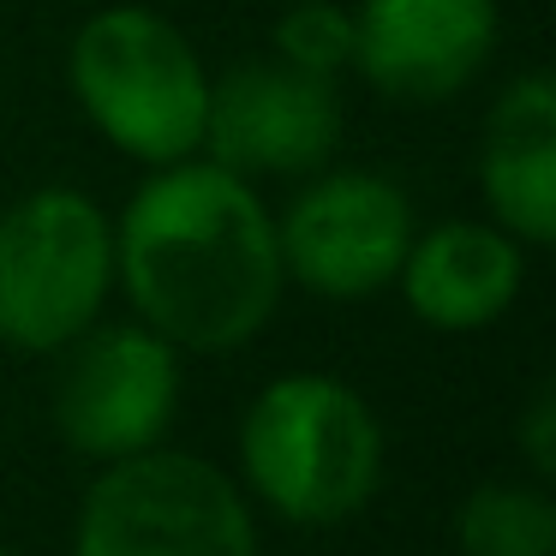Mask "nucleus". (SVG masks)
Returning <instances> with one entry per match:
<instances>
[{"mask_svg": "<svg viewBox=\"0 0 556 556\" xmlns=\"http://www.w3.org/2000/svg\"><path fill=\"white\" fill-rule=\"evenodd\" d=\"M114 288L180 353L252 348L288 293L276 210L210 156L150 168L114 216Z\"/></svg>", "mask_w": 556, "mask_h": 556, "instance_id": "obj_1", "label": "nucleus"}, {"mask_svg": "<svg viewBox=\"0 0 556 556\" xmlns=\"http://www.w3.org/2000/svg\"><path fill=\"white\" fill-rule=\"evenodd\" d=\"M383 419L329 371H281L240 419V491L288 527H348L383 484Z\"/></svg>", "mask_w": 556, "mask_h": 556, "instance_id": "obj_2", "label": "nucleus"}, {"mask_svg": "<svg viewBox=\"0 0 556 556\" xmlns=\"http://www.w3.org/2000/svg\"><path fill=\"white\" fill-rule=\"evenodd\" d=\"M210 66L180 25L156 7L114 0L73 30L66 85L102 144L144 168L198 156L210 109Z\"/></svg>", "mask_w": 556, "mask_h": 556, "instance_id": "obj_3", "label": "nucleus"}, {"mask_svg": "<svg viewBox=\"0 0 556 556\" xmlns=\"http://www.w3.org/2000/svg\"><path fill=\"white\" fill-rule=\"evenodd\" d=\"M114 293V216L78 186H37L0 210V348L61 353Z\"/></svg>", "mask_w": 556, "mask_h": 556, "instance_id": "obj_4", "label": "nucleus"}, {"mask_svg": "<svg viewBox=\"0 0 556 556\" xmlns=\"http://www.w3.org/2000/svg\"><path fill=\"white\" fill-rule=\"evenodd\" d=\"M73 556H264L257 508L233 472L192 448H138L90 479Z\"/></svg>", "mask_w": 556, "mask_h": 556, "instance_id": "obj_5", "label": "nucleus"}, {"mask_svg": "<svg viewBox=\"0 0 556 556\" xmlns=\"http://www.w3.org/2000/svg\"><path fill=\"white\" fill-rule=\"evenodd\" d=\"M413 233V198L371 168H317L276 216L281 269L317 300H371L395 288Z\"/></svg>", "mask_w": 556, "mask_h": 556, "instance_id": "obj_6", "label": "nucleus"}, {"mask_svg": "<svg viewBox=\"0 0 556 556\" xmlns=\"http://www.w3.org/2000/svg\"><path fill=\"white\" fill-rule=\"evenodd\" d=\"M180 348L156 329L132 324H90L73 348H61L54 377V431L73 455L126 460L138 448L168 443V425L180 413Z\"/></svg>", "mask_w": 556, "mask_h": 556, "instance_id": "obj_7", "label": "nucleus"}, {"mask_svg": "<svg viewBox=\"0 0 556 556\" xmlns=\"http://www.w3.org/2000/svg\"><path fill=\"white\" fill-rule=\"evenodd\" d=\"M341 85L312 78L276 54L233 61L222 78H210V109H204V144L216 168L240 180H305L329 168L341 150Z\"/></svg>", "mask_w": 556, "mask_h": 556, "instance_id": "obj_8", "label": "nucleus"}, {"mask_svg": "<svg viewBox=\"0 0 556 556\" xmlns=\"http://www.w3.org/2000/svg\"><path fill=\"white\" fill-rule=\"evenodd\" d=\"M496 0H353V73L389 102H448L496 54Z\"/></svg>", "mask_w": 556, "mask_h": 556, "instance_id": "obj_9", "label": "nucleus"}, {"mask_svg": "<svg viewBox=\"0 0 556 556\" xmlns=\"http://www.w3.org/2000/svg\"><path fill=\"white\" fill-rule=\"evenodd\" d=\"M395 288L425 329L472 336V329H491L520 300V288H527V245L515 233H503L491 216L437 222V228L413 233Z\"/></svg>", "mask_w": 556, "mask_h": 556, "instance_id": "obj_10", "label": "nucleus"}, {"mask_svg": "<svg viewBox=\"0 0 556 556\" xmlns=\"http://www.w3.org/2000/svg\"><path fill=\"white\" fill-rule=\"evenodd\" d=\"M479 198L527 252L556 240V78L544 66L515 73L484 114Z\"/></svg>", "mask_w": 556, "mask_h": 556, "instance_id": "obj_11", "label": "nucleus"}, {"mask_svg": "<svg viewBox=\"0 0 556 556\" xmlns=\"http://www.w3.org/2000/svg\"><path fill=\"white\" fill-rule=\"evenodd\" d=\"M460 556H556V503L539 479H491L455 508Z\"/></svg>", "mask_w": 556, "mask_h": 556, "instance_id": "obj_12", "label": "nucleus"}, {"mask_svg": "<svg viewBox=\"0 0 556 556\" xmlns=\"http://www.w3.org/2000/svg\"><path fill=\"white\" fill-rule=\"evenodd\" d=\"M269 54L312 78H336L341 85V73H353V7H341V0H293V7H281Z\"/></svg>", "mask_w": 556, "mask_h": 556, "instance_id": "obj_13", "label": "nucleus"}, {"mask_svg": "<svg viewBox=\"0 0 556 556\" xmlns=\"http://www.w3.org/2000/svg\"><path fill=\"white\" fill-rule=\"evenodd\" d=\"M515 437H520V460H527V472L539 484H551L556 479V389L551 383L532 389V401H527V413H520Z\"/></svg>", "mask_w": 556, "mask_h": 556, "instance_id": "obj_14", "label": "nucleus"}, {"mask_svg": "<svg viewBox=\"0 0 556 556\" xmlns=\"http://www.w3.org/2000/svg\"><path fill=\"white\" fill-rule=\"evenodd\" d=\"M0 556H18V551H0Z\"/></svg>", "mask_w": 556, "mask_h": 556, "instance_id": "obj_15", "label": "nucleus"}]
</instances>
